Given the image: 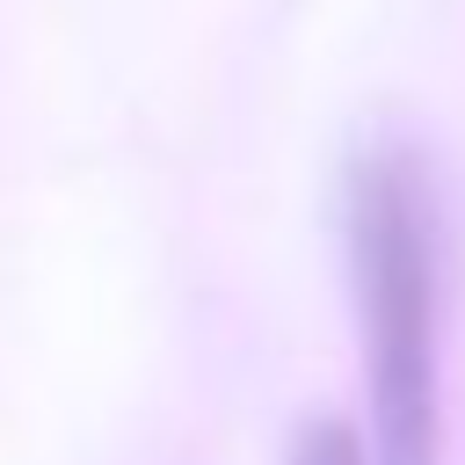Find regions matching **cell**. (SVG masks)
Returning <instances> with one entry per match:
<instances>
[{"label": "cell", "instance_id": "6da1fadb", "mask_svg": "<svg viewBox=\"0 0 465 465\" xmlns=\"http://www.w3.org/2000/svg\"><path fill=\"white\" fill-rule=\"evenodd\" d=\"M349 283L363 320L371 458H443V189L421 145L385 138L349 167Z\"/></svg>", "mask_w": 465, "mask_h": 465}, {"label": "cell", "instance_id": "7a4b0ae2", "mask_svg": "<svg viewBox=\"0 0 465 465\" xmlns=\"http://www.w3.org/2000/svg\"><path fill=\"white\" fill-rule=\"evenodd\" d=\"M291 465H371V450L341 414H305L291 436Z\"/></svg>", "mask_w": 465, "mask_h": 465}]
</instances>
